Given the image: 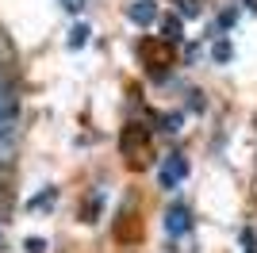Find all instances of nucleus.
<instances>
[{"mask_svg":"<svg viewBox=\"0 0 257 253\" xmlns=\"http://www.w3.org/2000/svg\"><path fill=\"white\" fill-rule=\"evenodd\" d=\"M119 154H123L135 169L146 165V158H150V126L127 123V126H123V135H119Z\"/></svg>","mask_w":257,"mask_h":253,"instance_id":"obj_1","label":"nucleus"},{"mask_svg":"<svg viewBox=\"0 0 257 253\" xmlns=\"http://www.w3.org/2000/svg\"><path fill=\"white\" fill-rule=\"evenodd\" d=\"M139 54H142V62L150 65V69H165V65H173V42L169 39H142Z\"/></svg>","mask_w":257,"mask_h":253,"instance_id":"obj_2","label":"nucleus"},{"mask_svg":"<svg viewBox=\"0 0 257 253\" xmlns=\"http://www.w3.org/2000/svg\"><path fill=\"white\" fill-rule=\"evenodd\" d=\"M188 226H192V219H188V207H184V203H173V207L165 211V230H169L173 238H181Z\"/></svg>","mask_w":257,"mask_h":253,"instance_id":"obj_3","label":"nucleus"},{"mask_svg":"<svg viewBox=\"0 0 257 253\" xmlns=\"http://www.w3.org/2000/svg\"><path fill=\"white\" fill-rule=\"evenodd\" d=\"M16 135H20V119H0V165L8 161L12 146H16Z\"/></svg>","mask_w":257,"mask_h":253,"instance_id":"obj_4","label":"nucleus"},{"mask_svg":"<svg viewBox=\"0 0 257 253\" xmlns=\"http://www.w3.org/2000/svg\"><path fill=\"white\" fill-rule=\"evenodd\" d=\"M127 16H131V23L146 27V23H154V20H158V4H154V0H135V4L127 8Z\"/></svg>","mask_w":257,"mask_h":253,"instance_id":"obj_5","label":"nucleus"},{"mask_svg":"<svg viewBox=\"0 0 257 253\" xmlns=\"http://www.w3.org/2000/svg\"><path fill=\"white\" fill-rule=\"evenodd\" d=\"M184 173H188L184 158H173V161H165V169H161V184H165V188H173V184H181V180H184Z\"/></svg>","mask_w":257,"mask_h":253,"instance_id":"obj_6","label":"nucleus"},{"mask_svg":"<svg viewBox=\"0 0 257 253\" xmlns=\"http://www.w3.org/2000/svg\"><path fill=\"white\" fill-rule=\"evenodd\" d=\"M0 119H20V100H16V92L8 84L0 88Z\"/></svg>","mask_w":257,"mask_h":253,"instance_id":"obj_7","label":"nucleus"},{"mask_svg":"<svg viewBox=\"0 0 257 253\" xmlns=\"http://www.w3.org/2000/svg\"><path fill=\"white\" fill-rule=\"evenodd\" d=\"M8 196H12V173L8 165H0V203H8Z\"/></svg>","mask_w":257,"mask_h":253,"instance_id":"obj_8","label":"nucleus"},{"mask_svg":"<svg viewBox=\"0 0 257 253\" xmlns=\"http://www.w3.org/2000/svg\"><path fill=\"white\" fill-rule=\"evenodd\" d=\"M85 42H88V27L81 23V27H73V31H69V46L77 50V46H85Z\"/></svg>","mask_w":257,"mask_h":253,"instance_id":"obj_9","label":"nucleus"},{"mask_svg":"<svg viewBox=\"0 0 257 253\" xmlns=\"http://www.w3.org/2000/svg\"><path fill=\"white\" fill-rule=\"evenodd\" d=\"M165 39H169L173 46L181 42V20H169V23H165Z\"/></svg>","mask_w":257,"mask_h":253,"instance_id":"obj_10","label":"nucleus"},{"mask_svg":"<svg viewBox=\"0 0 257 253\" xmlns=\"http://www.w3.org/2000/svg\"><path fill=\"white\" fill-rule=\"evenodd\" d=\"M215 62H230V42H215Z\"/></svg>","mask_w":257,"mask_h":253,"instance_id":"obj_11","label":"nucleus"},{"mask_svg":"<svg viewBox=\"0 0 257 253\" xmlns=\"http://www.w3.org/2000/svg\"><path fill=\"white\" fill-rule=\"evenodd\" d=\"M62 8L65 12H81V8H85V0H62Z\"/></svg>","mask_w":257,"mask_h":253,"instance_id":"obj_12","label":"nucleus"},{"mask_svg":"<svg viewBox=\"0 0 257 253\" xmlns=\"http://www.w3.org/2000/svg\"><path fill=\"white\" fill-rule=\"evenodd\" d=\"M27 249H31V253H43V249H46V245H43V242H39V238H31V242H27Z\"/></svg>","mask_w":257,"mask_h":253,"instance_id":"obj_13","label":"nucleus"},{"mask_svg":"<svg viewBox=\"0 0 257 253\" xmlns=\"http://www.w3.org/2000/svg\"><path fill=\"white\" fill-rule=\"evenodd\" d=\"M4 84H8V77H4V65H0V88H4Z\"/></svg>","mask_w":257,"mask_h":253,"instance_id":"obj_14","label":"nucleus"},{"mask_svg":"<svg viewBox=\"0 0 257 253\" xmlns=\"http://www.w3.org/2000/svg\"><path fill=\"white\" fill-rule=\"evenodd\" d=\"M0 245H4V230H0Z\"/></svg>","mask_w":257,"mask_h":253,"instance_id":"obj_15","label":"nucleus"}]
</instances>
